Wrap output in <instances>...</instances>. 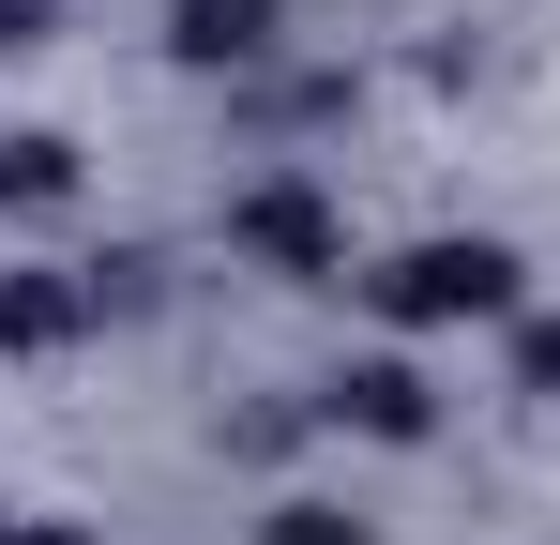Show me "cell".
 I'll use <instances>...</instances> for the list:
<instances>
[{
	"label": "cell",
	"instance_id": "cell-2",
	"mask_svg": "<svg viewBox=\"0 0 560 545\" xmlns=\"http://www.w3.org/2000/svg\"><path fill=\"white\" fill-rule=\"evenodd\" d=\"M228 258L288 272V288H334V272H349V212H334L303 167H273V182H243V197H228Z\"/></svg>",
	"mask_w": 560,
	"mask_h": 545
},
{
	"label": "cell",
	"instance_id": "cell-8",
	"mask_svg": "<svg viewBox=\"0 0 560 545\" xmlns=\"http://www.w3.org/2000/svg\"><path fill=\"white\" fill-rule=\"evenodd\" d=\"M515 394H546V409H560V318H515Z\"/></svg>",
	"mask_w": 560,
	"mask_h": 545
},
{
	"label": "cell",
	"instance_id": "cell-3",
	"mask_svg": "<svg viewBox=\"0 0 560 545\" xmlns=\"http://www.w3.org/2000/svg\"><path fill=\"white\" fill-rule=\"evenodd\" d=\"M318 425H364V440H440V394H424V363L409 349H364L318 379Z\"/></svg>",
	"mask_w": 560,
	"mask_h": 545
},
{
	"label": "cell",
	"instance_id": "cell-10",
	"mask_svg": "<svg viewBox=\"0 0 560 545\" xmlns=\"http://www.w3.org/2000/svg\"><path fill=\"white\" fill-rule=\"evenodd\" d=\"M0 545H92L77 515H0Z\"/></svg>",
	"mask_w": 560,
	"mask_h": 545
},
{
	"label": "cell",
	"instance_id": "cell-7",
	"mask_svg": "<svg viewBox=\"0 0 560 545\" xmlns=\"http://www.w3.org/2000/svg\"><path fill=\"white\" fill-rule=\"evenodd\" d=\"M258 545H378V531L349 515V500H273V515H258Z\"/></svg>",
	"mask_w": 560,
	"mask_h": 545
},
{
	"label": "cell",
	"instance_id": "cell-4",
	"mask_svg": "<svg viewBox=\"0 0 560 545\" xmlns=\"http://www.w3.org/2000/svg\"><path fill=\"white\" fill-rule=\"evenodd\" d=\"M106 303H92V272H61V258H0V349L15 363H46V349H77Z\"/></svg>",
	"mask_w": 560,
	"mask_h": 545
},
{
	"label": "cell",
	"instance_id": "cell-5",
	"mask_svg": "<svg viewBox=\"0 0 560 545\" xmlns=\"http://www.w3.org/2000/svg\"><path fill=\"white\" fill-rule=\"evenodd\" d=\"M288 46V0H167V61L183 77H258Z\"/></svg>",
	"mask_w": 560,
	"mask_h": 545
},
{
	"label": "cell",
	"instance_id": "cell-9",
	"mask_svg": "<svg viewBox=\"0 0 560 545\" xmlns=\"http://www.w3.org/2000/svg\"><path fill=\"white\" fill-rule=\"evenodd\" d=\"M46 31H61V0H0V61H31Z\"/></svg>",
	"mask_w": 560,
	"mask_h": 545
},
{
	"label": "cell",
	"instance_id": "cell-1",
	"mask_svg": "<svg viewBox=\"0 0 560 545\" xmlns=\"http://www.w3.org/2000/svg\"><path fill=\"white\" fill-rule=\"evenodd\" d=\"M364 303L394 334H455V318H530V258L500 243V228H440V243H409V258L364 272Z\"/></svg>",
	"mask_w": 560,
	"mask_h": 545
},
{
	"label": "cell",
	"instance_id": "cell-6",
	"mask_svg": "<svg viewBox=\"0 0 560 545\" xmlns=\"http://www.w3.org/2000/svg\"><path fill=\"white\" fill-rule=\"evenodd\" d=\"M77 137H46V121H15V137H0V212H61V197H77Z\"/></svg>",
	"mask_w": 560,
	"mask_h": 545
}]
</instances>
